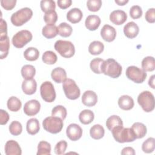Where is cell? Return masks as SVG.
Listing matches in <instances>:
<instances>
[{
	"mask_svg": "<svg viewBox=\"0 0 155 155\" xmlns=\"http://www.w3.org/2000/svg\"><path fill=\"white\" fill-rule=\"evenodd\" d=\"M142 68L145 71H153L155 69V61L153 56H147L142 61Z\"/></svg>",
	"mask_w": 155,
	"mask_h": 155,
	"instance_id": "cell-33",
	"label": "cell"
},
{
	"mask_svg": "<svg viewBox=\"0 0 155 155\" xmlns=\"http://www.w3.org/2000/svg\"><path fill=\"white\" fill-rule=\"evenodd\" d=\"M37 89V83L35 79L24 80L22 84V90L23 92L27 95L33 94Z\"/></svg>",
	"mask_w": 155,
	"mask_h": 155,
	"instance_id": "cell-18",
	"label": "cell"
},
{
	"mask_svg": "<svg viewBox=\"0 0 155 155\" xmlns=\"http://www.w3.org/2000/svg\"><path fill=\"white\" fill-rule=\"evenodd\" d=\"M40 6L42 11L45 13L54 11L56 8L55 2L53 0H42Z\"/></svg>",
	"mask_w": 155,
	"mask_h": 155,
	"instance_id": "cell-39",
	"label": "cell"
},
{
	"mask_svg": "<svg viewBox=\"0 0 155 155\" xmlns=\"http://www.w3.org/2000/svg\"><path fill=\"white\" fill-rule=\"evenodd\" d=\"M106 126L110 131H111L115 127L123 126V122L119 116L113 115L107 119L106 121Z\"/></svg>",
	"mask_w": 155,
	"mask_h": 155,
	"instance_id": "cell-29",
	"label": "cell"
},
{
	"mask_svg": "<svg viewBox=\"0 0 155 155\" xmlns=\"http://www.w3.org/2000/svg\"><path fill=\"white\" fill-rule=\"evenodd\" d=\"M119 107L124 110H130L134 107V100L128 95L121 96L118 99Z\"/></svg>",
	"mask_w": 155,
	"mask_h": 155,
	"instance_id": "cell-22",
	"label": "cell"
},
{
	"mask_svg": "<svg viewBox=\"0 0 155 155\" xmlns=\"http://www.w3.org/2000/svg\"><path fill=\"white\" fill-rule=\"evenodd\" d=\"M71 0H58L57 1L58 7L62 9L67 8L71 5Z\"/></svg>",
	"mask_w": 155,
	"mask_h": 155,
	"instance_id": "cell-51",
	"label": "cell"
},
{
	"mask_svg": "<svg viewBox=\"0 0 155 155\" xmlns=\"http://www.w3.org/2000/svg\"><path fill=\"white\" fill-rule=\"evenodd\" d=\"M155 148V139L153 137H149L144 141L142 145V150L145 153H151Z\"/></svg>",
	"mask_w": 155,
	"mask_h": 155,
	"instance_id": "cell-38",
	"label": "cell"
},
{
	"mask_svg": "<svg viewBox=\"0 0 155 155\" xmlns=\"http://www.w3.org/2000/svg\"><path fill=\"white\" fill-rule=\"evenodd\" d=\"M63 120L54 116L46 117L42 122V126L44 130L51 134L59 133L63 128Z\"/></svg>",
	"mask_w": 155,
	"mask_h": 155,
	"instance_id": "cell-6",
	"label": "cell"
},
{
	"mask_svg": "<svg viewBox=\"0 0 155 155\" xmlns=\"http://www.w3.org/2000/svg\"><path fill=\"white\" fill-rule=\"evenodd\" d=\"M139 32V28L134 22H129L124 27V35L130 39L136 38Z\"/></svg>",
	"mask_w": 155,
	"mask_h": 155,
	"instance_id": "cell-17",
	"label": "cell"
},
{
	"mask_svg": "<svg viewBox=\"0 0 155 155\" xmlns=\"http://www.w3.org/2000/svg\"><path fill=\"white\" fill-rule=\"evenodd\" d=\"M104 50V45L102 42L99 41H94L90 43L88 47V51L92 55H99Z\"/></svg>",
	"mask_w": 155,
	"mask_h": 155,
	"instance_id": "cell-28",
	"label": "cell"
},
{
	"mask_svg": "<svg viewBox=\"0 0 155 155\" xmlns=\"http://www.w3.org/2000/svg\"><path fill=\"white\" fill-rule=\"evenodd\" d=\"M67 112L66 108L62 105H57L54 107L51 111V116L61 118L64 120L67 117Z\"/></svg>",
	"mask_w": 155,
	"mask_h": 155,
	"instance_id": "cell-40",
	"label": "cell"
},
{
	"mask_svg": "<svg viewBox=\"0 0 155 155\" xmlns=\"http://www.w3.org/2000/svg\"><path fill=\"white\" fill-rule=\"evenodd\" d=\"M115 140L119 143L131 142L136 139V136L131 128H124L119 126L114 128L111 131Z\"/></svg>",
	"mask_w": 155,
	"mask_h": 155,
	"instance_id": "cell-1",
	"label": "cell"
},
{
	"mask_svg": "<svg viewBox=\"0 0 155 155\" xmlns=\"http://www.w3.org/2000/svg\"><path fill=\"white\" fill-rule=\"evenodd\" d=\"M83 17L82 11L78 8H73L70 10L67 13V19L72 24L79 22Z\"/></svg>",
	"mask_w": 155,
	"mask_h": 155,
	"instance_id": "cell-21",
	"label": "cell"
},
{
	"mask_svg": "<svg viewBox=\"0 0 155 155\" xmlns=\"http://www.w3.org/2000/svg\"><path fill=\"white\" fill-rule=\"evenodd\" d=\"M9 131L13 136H18L21 134L22 126L21 124L16 120L13 121L9 125Z\"/></svg>",
	"mask_w": 155,
	"mask_h": 155,
	"instance_id": "cell-42",
	"label": "cell"
},
{
	"mask_svg": "<svg viewBox=\"0 0 155 155\" xmlns=\"http://www.w3.org/2000/svg\"><path fill=\"white\" fill-rule=\"evenodd\" d=\"M33 38L31 33L27 30H22L17 32L12 38L13 45L18 48L24 47L27 43L30 42Z\"/></svg>",
	"mask_w": 155,
	"mask_h": 155,
	"instance_id": "cell-9",
	"label": "cell"
},
{
	"mask_svg": "<svg viewBox=\"0 0 155 155\" xmlns=\"http://www.w3.org/2000/svg\"><path fill=\"white\" fill-rule=\"evenodd\" d=\"M42 99L47 102H52L56 99V91L53 85L50 81L43 82L40 87Z\"/></svg>",
	"mask_w": 155,
	"mask_h": 155,
	"instance_id": "cell-10",
	"label": "cell"
},
{
	"mask_svg": "<svg viewBox=\"0 0 155 155\" xmlns=\"http://www.w3.org/2000/svg\"><path fill=\"white\" fill-rule=\"evenodd\" d=\"M54 49L65 58H70L75 53V48L73 43L68 41L58 40L54 45Z\"/></svg>",
	"mask_w": 155,
	"mask_h": 155,
	"instance_id": "cell-5",
	"label": "cell"
},
{
	"mask_svg": "<svg viewBox=\"0 0 155 155\" xmlns=\"http://www.w3.org/2000/svg\"><path fill=\"white\" fill-rule=\"evenodd\" d=\"M137 102L142 110L147 113L151 112L154 109V97L153 93L149 91L141 92L137 97Z\"/></svg>",
	"mask_w": 155,
	"mask_h": 155,
	"instance_id": "cell-4",
	"label": "cell"
},
{
	"mask_svg": "<svg viewBox=\"0 0 155 155\" xmlns=\"http://www.w3.org/2000/svg\"><path fill=\"white\" fill-rule=\"evenodd\" d=\"M40 109L41 104L36 99L28 101L24 106V112L28 116H33L37 114L40 111Z\"/></svg>",
	"mask_w": 155,
	"mask_h": 155,
	"instance_id": "cell-12",
	"label": "cell"
},
{
	"mask_svg": "<svg viewBox=\"0 0 155 155\" xmlns=\"http://www.w3.org/2000/svg\"><path fill=\"white\" fill-rule=\"evenodd\" d=\"M94 113L90 110H84L79 115V121L84 125H88L91 123L94 120Z\"/></svg>",
	"mask_w": 155,
	"mask_h": 155,
	"instance_id": "cell-26",
	"label": "cell"
},
{
	"mask_svg": "<svg viewBox=\"0 0 155 155\" xmlns=\"http://www.w3.org/2000/svg\"><path fill=\"white\" fill-rule=\"evenodd\" d=\"M44 20L47 25H54L58 20V15L55 10L46 13L44 16Z\"/></svg>",
	"mask_w": 155,
	"mask_h": 155,
	"instance_id": "cell-43",
	"label": "cell"
},
{
	"mask_svg": "<svg viewBox=\"0 0 155 155\" xmlns=\"http://www.w3.org/2000/svg\"><path fill=\"white\" fill-rule=\"evenodd\" d=\"M82 102L87 107L94 106L97 102V96L95 92L91 90L85 91L82 96Z\"/></svg>",
	"mask_w": 155,
	"mask_h": 155,
	"instance_id": "cell-16",
	"label": "cell"
},
{
	"mask_svg": "<svg viewBox=\"0 0 155 155\" xmlns=\"http://www.w3.org/2000/svg\"><path fill=\"white\" fill-rule=\"evenodd\" d=\"M131 128L133 131L136 139L143 138L146 135L147 132L146 126L140 122L134 123L132 125Z\"/></svg>",
	"mask_w": 155,
	"mask_h": 155,
	"instance_id": "cell-23",
	"label": "cell"
},
{
	"mask_svg": "<svg viewBox=\"0 0 155 155\" xmlns=\"http://www.w3.org/2000/svg\"><path fill=\"white\" fill-rule=\"evenodd\" d=\"M110 19L114 24L120 25L123 24L127 21V15L123 10H116L110 13Z\"/></svg>",
	"mask_w": 155,
	"mask_h": 155,
	"instance_id": "cell-14",
	"label": "cell"
},
{
	"mask_svg": "<svg viewBox=\"0 0 155 155\" xmlns=\"http://www.w3.org/2000/svg\"><path fill=\"white\" fill-rule=\"evenodd\" d=\"M122 66L114 59L104 61L101 66L102 73L112 78H117L122 73Z\"/></svg>",
	"mask_w": 155,
	"mask_h": 155,
	"instance_id": "cell-2",
	"label": "cell"
},
{
	"mask_svg": "<svg viewBox=\"0 0 155 155\" xmlns=\"http://www.w3.org/2000/svg\"><path fill=\"white\" fill-rule=\"evenodd\" d=\"M21 75L25 80L31 79L36 74V69L31 65H25L21 68Z\"/></svg>",
	"mask_w": 155,
	"mask_h": 155,
	"instance_id": "cell-30",
	"label": "cell"
},
{
	"mask_svg": "<svg viewBox=\"0 0 155 155\" xmlns=\"http://www.w3.org/2000/svg\"><path fill=\"white\" fill-rule=\"evenodd\" d=\"M5 153L6 155H21L22 154V150L16 141L10 140L5 143Z\"/></svg>",
	"mask_w": 155,
	"mask_h": 155,
	"instance_id": "cell-15",
	"label": "cell"
},
{
	"mask_svg": "<svg viewBox=\"0 0 155 155\" xmlns=\"http://www.w3.org/2000/svg\"><path fill=\"white\" fill-rule=\"evenodd\" d=\"M154 78H155V75H152L148 81V85L150 86V87H151L152 88H154Z\"/></svg>",
	"mask_w": 155,
	"mask_h": 155,
	"instance_id": "cell-53",
	"label": "cell"
},
{
	"mask_svg": "<svg viewBox=\"0 0 155 155\" xmlns=\"http://www.w3.org/2000/svg\"><path fill=\"white\" fill-rule=\"evenodd\" d=\"M66 134L71 140L76 141L82 137V129L76 124H71L66 129Z\"/></svg>",
	"mask_w": 155,
	"mask_h": 155,
	"instance_id": "cell-11",
	"label": "cell"
},
{
	"mask_svg": "<svg viewBox=\"0 0 155 155\" xmlns=\"http://www.w3.org/2000/svg\"><path fill=\"white\" fill-rule=\"evenodd\" d=\"M62 88L66 97L70 100H76L80 96V89L75 81L71 79H67L63 82Z\"/></svg>",
	"mask_w": 155,
	"mask_h": 155,
	"instance_id": "cell-7",
	"label": "cell"
},
{
	"mask_svg": "<svg viewBox=\"0 0 155 155\" xmlns=\"http://www.w3.org/2000/svg\"><path fill=\"white\" fill-rule=\"evenodd\" d=\"M7 105L8 109L13 112H16L20 110L22 107V103L19 99L16 96H11L7 101Z\"/></svg>",
	"mask_w": 155,
	"mask_h": 155,
	"instance_id": "cell-31",
	"label": "cell"
},
{
	"mask_svg": "<svg viewBox=\"0 0 155 155\" xmlns=\"http://www.w3.org/2000/svg\"><path fill=\"white\" fill-rule=\"evenodd\" d=\"M101 36L105 41L112 42L116 36V29L110 25H104L101 30Z\"/></svg>",
	"mask_w": 155,
	"mask_h": 155,
	"instance_id": "cell-13",
	"label": "cell"
},
{
	"mask_svg": "<svg viewBox=\"0 0 155 155\" xmlns=\"http://www.w3.org/2000/svg\"><path fill=\"white\" fill-rule=\"evenodd\" d=\"M0 116V124L1 125H5L8 122L10 118L8 113L2 109H1Z\"/></svg>",
	"mask_w": 155,
	"mask_h": 155,
	"instance_id": "cell-50",
	"label": "cell"
},
{
	"mask_svg": "<svg viewBox=\"0 0 155 155\" xmlns=\"http://www.w3.org/2000/svg\"><path fill=\"white\" fill-rule=\"evenodd\" d=\"M104 59L97 58L92 59L90 64V67L91 70L96 74H101V66L104 62Z\"/></svg>",
	"mask_w": 155,
	"mask_h": 155,
	"instance_id": "cell-41",
	"label": "cell"
},
{
	"mask_svg": "<svg viewBox=\"0 0 155 155\" xmlns=\"http://www.w3.org/2000/svg\"><path fill=\"white\" fill-rule=\"evenodd\" d=\"M42 34L47 39L53 38L59 34L58 27L55 25H46L42 28Z\"/></svg>",
	"mask_w": 155,
	"mask_h": 155,
	"instance_id": "cell-24",
	"label": "cell"
},
{
	"mask_svg": "<svg viewBox=\"0 0 155 155\" xmlns=\"http://www.w3.org/2000/svg\"><path fill=\"white\" fill-rule=\"evenodd\" d=\"M130 15L134 19L140 18L142 15V10L139 5H133L130 9Z\"/></svg>",
	"mask_w": 155,
	"mask_h": 155,
	"instance_id": "cell-45",
	"label": "cell"
},
{
	"mask_svg": "<svg viewBox=\"0 0 155 155\" xmlns=\"http://www.w3.org/2000/svg\"><path fill=\"white\" fill-rule=\"evenodd\" d=\"M145 18L149 23H154L155 22V9L154 8H149L145 13Z\"/></svg>",
	"mask_w": 155,
	"mask_h": 155,
	"instance_id": "cell-49",
	"label": "cell"
},
{
	"mask_svg": "<svg viewBox=\"0 0 155 155\" xmlns=\"http://www.w3.org/2000/svg\"><path fill=\"white\" fill-rule=\"evenodd\" d=\"M114 2L119 5H124L128 2V0H115Z\"/></svg>",
	"mask_w": 155,
	"mask_h": 155,
	"instance_id": "cell-54",
	"label": "cell"
},
{
	"mask_svg": "<svg viewBox=\"0 0 155 155\" xmlns=\"http://www.w3.org/2000/svg\"><path fill=\"white\" fill-rule=\"evenodd\" d=\"M24 58L29 61H36L39 56V50L35 47H28L24 52Z\"/></svg>",
	"mask_w": 155,
	"mask_h": 155,
	"instance_id": "cell-32",
	"label": "cell"
},
{
	"mask_svg": "<svg viewBox=\"0 0 155 155\" xmlns=\"http://www.w3.org/2000/svg\"><path fill=\"white\" fill-rule=\"evenodd\" d=\"M52 79L56 83H63L67 79V73L62 67L54 68L51 73Z\"/></svg>",
	"mask_w": 155,
	"mask_h": 155,
	"instance_id": "cell-20",
	"label": "cell"
},
{
	"mask_svg": "<svg viewBox=\"0 0 155 155\" xmlns=\"http://www.w3.org/2000/svg\"><path fill=\"white\" fill-rule=\"evenodd\" d=\"M121 154L124 155V154H130V155H134L135 154V151L134 150L130 147H125L122 149L121 151Z\"/></svg>",
	"mask_w": 155,
	"mask_h": 155,
	"instance_id": "cell-52",
	"label": "cell"
},
{
	"mask_svg": "<svg viewBox=\"0 0 155 155\" xmlns=\"http://www.w3.org/2000/svg\"><path fill=\"white\" fill-rule=\"evenodd\" d=\"M9 48L10 40L8 36L4 39L0 40V53L1 59H3L7 56L8 54Z\"/></svg>",
	"mask_w": 155,
	"mask_h": 155,
	"instance_id": "cell-37",
	"label": "cell"
},
{
	"mask_svg": "<svg viewBox=\"0 0 155 155\" xmlns=\"http://www.w3.org/2000/svg\"><path fill=\"white\" fill-rule=\"evenodd\" d=\"M7 25L5 21L1 18L0 20V40L5 39L7 37Z\"/></svg>",
	"mask_w": 155,
	"mask_h": 155,
	"instance_id": "cell-47",
	"label": "cell"
},
{
	"mask_svg": "<svg viewBox=\"0 0 155 155\" xmlns=\"http://www.w3.org/2000/svg\"><path fill=\"white\" fill-rule=\"evenodd\" d=\"M102 1L101 0H88L87 2V6L90 12H97L102 6Z\"/></svg>",
	"mask_w": 155,
	"mask_h": 155,
	"instance_id": "cell-44",
	"label": "cell"
},
{
	"mask_svg": "<svg viewBox=\"0 0 155 155\" xmlns=\"http://www.w3.org/2000/svg\"><path fill=\"white\" fill-rule=\"evenodd\" d=\"M26 130L29 134L35 135L37 134L40 130L39 122L38 120L36 118L30 119L27 122Z\"/></svg>",
	"mask_w": 155,
	"mask_h": 155,
	"instance_id": "cell-25",
	"label": "cell"
},
{
	"mask_svg": "<svg viewBox=\"0 0 155 155\" xmlns=\"http://www.w3.org/2000/svg\"><path fill=\"white\" fill-rule=\"evenodd\" d=\"M126 76L130 80L137 84H141L146 79L147 74L142 69L134 66H129L126 70Z\"/></svg>",
	"mask_w": 155,
	"mask_h": 155,
	"instance_id": "cell-8",
	"label": "cell"
},
{
	"mask_svg": "<svg viewBox=\"0 0 155 155\" xmlns=\"http://www.w3.org/2000/svg\"><path fill=\"white\" fill-rule=\"evenodd\" d=\"M16 0H1V5L6 10H12L16 5Z\"/></svg>",
	"mask_w": 155,
	"mask_h": 155,
	"instance_id": "cell-48",
	"label": "cell"
},
{
	"mask_svg": "<svg viewBox=\"0 0 155 155\" xmlns=\"http://www.w3.org/2000/svg\"><path fill=\"white\" fill-rule=\"evenodd\" d=\"M58 58L56 54L52 51H45L42 56V60L44 63L48 65L54 64L57 61Z\"/></svg>",
	"mask_w": 155,
	"mask_h": 155,
	"instance_id": "cell-36",
	"label": "cell"
},
{
	"mask_svg": "<svg viewBox=\"0 0 155 155\" xmlns=\"http://www.w3.org/2000/svg\"><path fill=\"white\" fill-rule=\"evenodd\" d=\"M101 22V19L98 16L92 15L87 17L85 21V25L88 30L90 31H94L98 28Z\"/></svg>",
	"mask_w": 155,
	"mask_h": 155,
	"instance_id": "cell-19",
	"label": "cell"
},
{
	"mask_svg": "<svg viewBox=\"0 0 155 155\" xmlns=\"http://www.w3.org/2000/svg\"><path fill=\"white\" fill-rule=\"evenodd\" d=\"M32 16V10L28 7H24L13 13L11 16L10 20L12 24L19 27L28 22L31 18Z\"/></svg>",
	"mask_w": 155,
	"mask_h": 155,
	"instance_id": "cell-3",
	"label": "cell"
},
{
	"mask_svg": "<svg viewBox=\"0 0 155 155\" xmlns=\"http://www.w3.org/2000/svg\"><path fill=\"white\" fill-rule=\"evenodd\" d=\"M105 134L104 127L100 124H96L92 126L90 130V136L96 140H99L102 138Z\"/></svg>",
	"mask_w": 155,
	"mask_h": 155,
	"instance_id": "cell-27",
	"label": "cell"
},
{
	"mask_svg": "<svg viewBox=\"0 0 155 155\" xmlns=\"http://www.w3.org/2000/svg\"><path fill=\"white\" fill-rule=\"evenodd\" d=\"M37 155H50L51 154V145L46 141H41L38 145Z\"/></svg>",
	"mask_w": 155,
	"mask_h": 155,
	"instance_id": "cell-35",
	"label": "cell"
},
{
	"mask_svg": "<svg viewBox=\"0 0 155 155\" xmlns=\"http://www.w3.org/2000/svg\"><path fill=\"white\" fill-rule=\"evenodd\" d=\"M59 35L64 38L69 37L72 33V27L66 22L61 23L58 27Z\"/></svg>",
	"mask_w": 155,
	"mask_h": 155,
	"instance_id": "cell-34",
	"label": "cell"
},
{
	"mask_svg": "<svg viewBox=\"0 0 155 155\" xmlns=\"http://www.w3.org/2000/svg\"><path fill=\"white\" fill-rule=\"evenodd\" d=\"M67 148V143L65 140H61L58 142L54 147V153L56 154H64Z\"/></svg>",
	"mask_w": 155,
	"mask_h": 155,
	"instance_id": "cell-46",
	"label": "cell"
}]
</instances>
